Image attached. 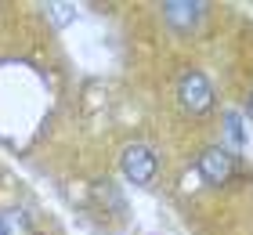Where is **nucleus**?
Returning <instances> with one entry per match:
<instances>
[{
	"label": "nucleus",
	"mask_w": 253,
	"mask_h": 235,
	"mask_svg": "<svg viewBox=\"0 0 253 235\" xmlns=\"http://www.w3.org/2000/svg\"><path fill=\"white\" fill-rule=\"evenodd\" d=\"M177 98L188 112L199 116L213 105V91H210V84H206V76L199 69H188V73H181V80H177Z\"/></svg>",
	"instance_id": "1"
},
{
	"label": "nucleus",
	"mask_w": 253,
	"mask_h": 235,
	"mask_svg": "<svg viewBox=\"0 0 253 235\" xmlns=\"http://www.w3.org/2000/svg\"><path fill=\"white\" fill-rule=\"evenodd\" d=\"M156 167H159V159L148 145H130L123 152V174H126V181H134V185H148L156 178Z\"/></svg>",
	"instance_id": "2"
},
{
	"label": "nucleus",
	"mask_w": 253,
	"mask_h": 235,
	"mask_svg": "<svg viewBox=\"0 0 253 235\" xmlns=\"http://www.w3.org/2000/svg\"><path fill=\"white\" fill-rule=\"evenodd\" d=\"M199 170H203V178L210 185H224L228 178H232V170H235V159H232L228 148L213 145V148H206L199 156Z\"/></svg>",
	"instance_id": "3"
},
{
	"label": "nucleus",
	"mask_w": 253,
	"mask_h": 235,
	"mask_svg": "<svg viewBox=\"0 0 253 235\" xmlns=\"http://www.w3.org/2000/svg\"><path fill=\"white\" fill-rule=\"evenodd\" d=\"M163 18H167L177 33H192V29L203 22V4H185V0H170V4H163Z\"/></svg>",
	"instance_id": "4"
},
{
	"label": "nucleus",
	"mask_w": 253,
	"mask_h": 235,
	"mask_svg": "<svg viewBox=\"0 0 253 235\" xmlns=\"http://www.w3.org/2000/svg\"><path fill=\"white\" fill-rule=\"evenodd\" d=\"M0 235H33V225L22 210H4L0 214Z\"/></svg>",
	"instance_id": "5"
},
{
	"label": "nucleus",
	"mask_w": 253,
	"mask_h": 235,
	"mask_svg": "<svg viewBox=\"0 0 253 235\" xmlns=\"http://www.w3.org/2000/svg\"><path fill=\"white\" fill-rule=\"evenodd\" d=\"M224 127H228V141L239 148V145H243V123H239V112H224Z\"/></svg>",
	"instance_id": "6"
},
{
	"label": "nucleus",
	"mask_w": 253,
	"mask_h": 235,
	"mask_svg": "<svg viewBox=\"0 0 253 235\" xmlns=\"http://www.w3.org/2000/svg\"><path fill=\"white\" fill-rule=\"evenodd\" d=\"M73 15H76V7H73V4H51V18L58 22V26H65V22L73 18Z\"/></svg>",
	"instance_id": "7"
},
{
	"label": "nucleus",
	"mask_w": 253,
	"mask_h": 235,
	"mask_svg": "<svg viewBox=\"0 0 253 235\" xmlns=\"http://www.w3.org/2000/svg\"><path fill=\"white\" fill-rule=\"evenodd\" d=\"M250 116H253V87H250Z\"/></svg>",
	"instance_id": "8"
}]
</instances>
